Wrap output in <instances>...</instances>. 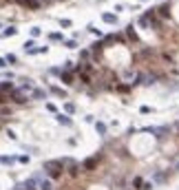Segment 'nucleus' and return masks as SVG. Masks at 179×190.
<instances>
[{
    "mask_svg": "<svg viewBox=\"0 0 179 190\" xmlns=\"http://www.w3.org/2000/svg\"><path fill=\"white\" fill-rule=\"evenodd\" d=\"M58 122H60V124H64V126H71V119H69L66 115H62V113L58 115Z\"/></svg>",
    "mask_w": 179,
    "mask_h": 190,
    "instance_id": "6",
    "label": "nucleus"
},
{
    "mask_svg": "<svg viewBox=\"0 0 179 190\" xmlns=\"http://www.w3.org/2000/svg\"><path fill=\"white\" fill-rule=\"evenodd\" d=\"M47 51H49L47 47H40V49H36V51H33V53H47Z\"/></svg>",
    "mask_w": 179,
    "mask_h": 190,
    "instance_id": "17",
    "label": "nucleus"
},
{
    "mask_svg": "<svg viewBox=\"0 0 179 190\" xmlns=\"http://www.w3.org/2000/svg\"><path fill=\"white\" fill-rule=\"evenodd\" d=\"M40 190H53V183L51 181H42L40 183Z\"/></svg>",
    "mask_w": 179,
    "mask_h": 190,
    "instance_id": "11",
    "label": "nucleus"
},
{
    "mask_svg": "<svg viewBox=\"0 0 179 190\" xmlns=\"http://www.w3.org/2000/svg\"><path fill=\"white\" fill-rule=\"evenodd\" d=\"M95 128H97V133H100V135H106V124L97 122V124H95Z\"/></svg>",
    "mask_w": 179,
    "mask_h": 190,
    "instance_id": "9",
    "label": "nucleus"
},
{
    "mask_svg": "<svg viewBox=\"0 0 179 190\" xmlns=\"http://www.w3.org/2000/svg\"><path fill=\"white\" fill-rule=\"evenodd\" d=\"M13 99H16V102H25V93H22V91H16L13 93Z\"/></svg>",
    "mask_w": 179,
    "mask_h": 190,
    "instance_id": "10",
    "label": "nucleus"
},
{
    "mask_svg": "<svg viewBox=\"0 0 179 190\" xmlns=\"http://www.w3.org/2000/svg\"><path fill=\"white\" fill-rule=\"evenodd\" d=\"M33 47H36V42H33V40H27V42H25V51L33 53V51H36V49H33Z\"/></svg>",
    "mask_w": 179,
    "mask_h": 190,
    "instance_id": "7",
    "label": "nucleus"
},
{
    "mask_svg": "<svg viewBox=\"0 0 179 190\" xmlns=\"http://www.w3.org/2000/svg\"><path fill=\"white\" fill-rule=\"evenodd\" d=\"M97 159H100V157H88L84 164H82V168H84V170H93L95 166H97Z\"/></svg>",
    "mask_w": 179,
    "mask_h": 190,
    "instance_id": "2",
    "label": "nucleus"
},
{
    "mask_svg": "<svg viewBox=\"0 0 179 190\" xmlns=\"http://www.w3.org/2000/svg\"><path fill=\"white\" fill-rule=\"evenodd\" d=\"M29 190H33V188H29Z\"/></svg>",
    "mask_w": 179,
    "mask_h": 190,
    "instance_id": "19",
    "label": "nucleus"
},
{
    "mask_svg": "<svg viewBox=\"0 0 179 190\" xmlns=\"http://www.w3.org/2000/svg\"><path fill=\"white\" fill-rule=\"evenodd\" d=\"M0 91H2V93H7V91H13V84H11V82H4V84H0Z\"/></svg>",
    "mask_w": 179,
    "mask_h": 190,
    "instance_id": "8",
    "label": "nucleus"
},
{
    "mask_svg": "<svg viewBox=\"0 0 179 190\" xmlns=\"http://www.w3.org/2000/svg\"><path fill=\"white\" fill-rule=\"evenodd\" d=\"M18 4H22V7H29V9H38V7H40V2H38V0H18Z\"/></svg>",
    "mask_w": 179,
    "mask_h": 190,
    "instance_id": "3",
    "label": "nucleus"
},
{
    "mask_svg": "<svg viewBox=\"0 0 179 190\" xmlns=\"http://www.w3.org/2000/svg\"><path fill=\"white\" fill-rule=\"evenodd\" d=\"M51 91H53L55 95H62V97H64V95H66V93L62 91V88H58V86H53V88H51Z\"/></svg>",
    "mask_w": 179,
    "mask_h": 190,
    "instance_id": "13",
    "label": "nucleus"
},
{
    "mask_svg": "<svg viewBox=\"0 0 179 190\" xmlns=\"http://www.w3.org/2000/svg\"><path fill=\"white\" fill-rule=\"evenodd\" d=\"M31 36H33V38L40 36V29H38V27H33V29H31Z\"/></svg>",
    "mask_w": 179,
    "mask_h": 190,
    "instance_id": "16",
    "label": "nucleus"
},
{
    "mask_svg": "<svg viewBox=\"0 0 179 190\" xmlns=\"http://www.w3.org/2000/svg\"><path fill=\"white\" fill-rule=\"evenodd\" d=\"M88 31H91V33H93V36H97V38H100V36H102V31H100V29H95V27H88Z\"/></svg>",
    "mask_w": 179,
    "mask_h": 190,
    "instance_id": "12",
    "label": "nucleus"
},
{
    "mask_svg": "<svg viewBox=\"0 0 179 190\" xmlns=\"http://www.w3.org/2000/svg\"><path fill=\"white\" fill-rule=\"evenodd\" d=\"M44 170H49V175L53 177H60L62 175V170H64V161H47L44 164Z\"/></svg>",
    "mask_w": 179,
    "mask_h": 190,
    "instance_id": "1",
    "label": "nucleus"
},
{
    "mask_svg": "<svg viewBox=\"0 0 179 190\" xmlns=\"http://www.w3.org/2000/svg\"><path fill=\"white\" fill-rule=\"evenodd\" d=\"M128 36H131V38H133V40H135V38H137V36H135V31H133V24H131V27H128Z\"/></svg>",
    "mask_w": 179,
    "mask_h": 190,
    "instance_id": "15",
    "label": "nucleus"
},
{
    "mask_svg": "<svg viewBox=\"0 0 179 190\" xmlns=\"http://www.w3.org/2000/svg\"><path fill=\"white\" fill-rule=\"evenodd\" d=\"M7 66V58H0V69H4Z\"/></svg>",
    "mask_w": 179,
    "mask_h": 190,
    "instance_id": "18",
    "label": "nucleus"
},
{
    "mask_svg": "<svg viewBox=\"0 0 179 190\" xmlns=\"http://www.w3.org/2000/svg\"><path fill=\"white\" fill-rule=\"evenodd\" d=\"M16 33H18V29H16V27H9V29H4V31H2V38H9V36H16Z\"/></svg>",
    "mask_w": 179,
    "mask_h": 190,
    "instance_id": "5",
    "label": "nucleus"
},
{
    "mask_svg": "<svg viewBox=\"0 0 179 190\" xmlns=\"http://www.w3.org/2000/svg\"><path fill=\"white\" fill-rule=\"evenodd\" d=\"M102 20L106 22V24H117V16H115V13H104Z\"/></svg>",
    "mask_w": 179,
    "mask_h": 190,
    "instance_id": "4",
    "label": "nucleus"
},
{
    "mask_svg": "<svg viewBox=\"0 0 179 190\" xmlns=\"http://www.w3.org/2000/svg\"><path fill=\"white\" fill-rule=\"evenodd\" d=\"M62 80H64V82H66V84H71V80H73V77H71V75H69V73H62Z\"/></svg>",
    "mask_w": 179,
    "mask_h": 190,
    "instance_id": "14",
    "label": "nucleus"
}]
</instances>
